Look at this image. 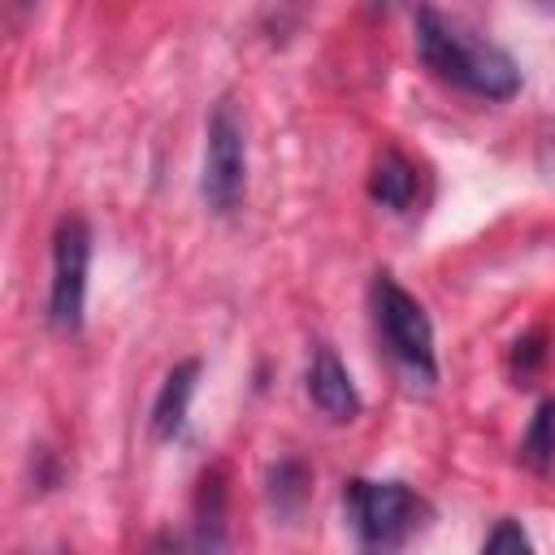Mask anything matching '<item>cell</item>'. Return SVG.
<instances>
[{
    "instance_id": "6da1fadb",
    "label": "cell",
    "mask_w": 555,
    "mask_h": 555,
    "mask_svg": "<svg viewBox=\"0 0 555 555\" xmlns=\"http://www.w3.org/2000/svg\"><path fill=\"white\" fill-rule=\"evenodd\" d=\"M412 30H416V56L434 78L477 100H512L520 91V65L512 61V52L473 35L468 26L438 13L434 4L416 9Z\"/></svg>"
},
{
    "instance_id": "7a4b0ae2",
    "label": "cell",
    "mask_w": 555,
    "mask_h": 555,
    "mask_svg": "<svg viewBox=\"0 0 555 555\" xmlns=\"http://www.w3.org/2000/svg\"><path fill=\"white\" fill-rule=\"evenodd\" d=\"M343 516L351 538L364 551H399L408 538H416L425 529V520L434 516L429 503L403 486V481H369V477H351L343 486Z\"/></svg>"
},
{
    "instance_id": "3957f363",
    "label": "cell",
    "mask_w": 555,
    "mask_h": 555,
    "mask_svg": "<svg viewBox=\"0 0 555 555\" xmlns=\"http://www.w3.org/2000/svg\"><path fill=\"white\" fill-rule=\"evenodd\" d=\"M369 308H373L377 338H382L386 356L395 360V369H399L412 386H434V382H438L434 325H429V317H425L421 299H416V295H408L390 273H373Z\"/></svg>"
},
{
    "instance_id": "277c9868",
    "label": "cell",
    "mask_w": 555,
    "mask_h": 555,
    "mask_svg": "<svg viewBox=\"0 0 555 555\" xmlns=\"http://www.w3.org/2000/svg\"><path fill=\"white\" fill-rule=\"evenodd\" d=\"M247 191V139L243 126L230 108V100H221L208 113L204 126V165H199V195L212 212H234L238 199Z\"/></svg>"
},
{
    "instance_id": "5b68a950",
    "label": "cell",
    "mask_w": 555,
    "mask_h": 555,
    "mask_svg": "<svg viewBox=\"0 0 555 555\" xmlns=\"http://www.w3.org/2000/svg\"><path fill=\"white\" fill-rule=\"evenodd\" d=\"M91 273V225L82 217H61L52 234V282H48V325L56 334L82 330Z\"/></svg>"
},
{
    "instance_id": "8992f818",
    "label": "cell",
    "mask_w": 555,
    "mask_h": 555,
    "mask_svg": "<svg viewBox=\"0 0 555 555\" xmlns=\"http://www.w3.org/2000/svg\"><path fill=\"white\" fill-rule=\"evenodd\" d=\"M304 390H308L312 408L330 421H356L360 416V390H356L347 364L334 356V347H312Z\"/></svg>"
},
{
    "instance_id": "52a82bcc",
    "label": "cell",
    "mask_w": 555,
    "mask_h": 555,
    "mask_svg": "<svg viewBox=\"0 0 555 555\" xmlns=\"http://www.w3.org/2000/svg\"><path fill=\"white\" fill-rule=\"evenodd\" d=\"M195 377H199V360H178L165 373V382L152 399V416H147L156 442H173L182 434L186 412H191V395H195Z\"/></svg>"
},
{
    "instance_id": "ba28073f",
    "label": "cell",
    "mask_w": 555,
    "mask_h": 555,
    "mask_svg": "<svg viewBox=\"0 0 555 555\" xmlns=\"http://www.w3.org/2000/svg\"><path fill=\"white\" fill-rule=\"evenodd\" d=\"M416 165L399 152V147H382L377 160H373V173H369V195L390 208V212H408L412 199H416Z\"/></svg>"
},
{
    "instance_id": "9c48e42d",
    "label": "cell",
    "mask_w": 555,
    "mask_h": 555,
    "mask_svg": "<svg viewBox=\"0 0 555 555\" xmlns=\"http://www.w3.org/2000/svg\"><path fill=\"white\" fill-rule=\"evenodd\" d=\"M520 460L533 473H546L555 464V399H542L538 412L529 416V429L520 438Z\"/></svg>"
},
{
    "instance_id": "30bf717a",
    "label": "cell",
    "mask_w": 555,
    "mask_h": 555,
    "mask_svg": "<svg viewBox=\"0 0 555 555\" xmlns=\"http://www.w3.org/2000/svg\"><path fill=\"white\" fill-rule=\"evenodd\" d=\"M269 499H273L278 512H295L308 499V468L299 460H282L269 473Z\"/></svg>"
},
{
    "instance_id": "8fae6325",
    "label": "cell",
    "mask_w": 555,
    "mask_h": 555,
    "mask_svg": "<svg viewBox=\"0 0 555 555\" xmlns=\"http://www.w3.org/2000/svg\"><path fill=\"white\" fill-rule=\"evenodd\" d=\"M542 360H546V334L542 330L516 338V347H512V377L516 382H529L542 369Z\"/></svg>"
},
{
    "instance_id": "7c38bea8",
    "label": "cell",
    "mask_w": 555,
    "mask_h": 555,
    "mask_svg": "<svg viewBox=\"0 0 555 555\" xmlns=\"http://www.w3.org/2000/svg\"><path fill=\"white\" fill-rule=\"evenodd\" d=\"M481 551H490V555H503V551H512V555H529V551H533V542L525 538V529H520L516 520H499V525L486 533Z\"/></svg>"
},
{
    "instance_id": "4fadbf2b",
    "label": "cell",
    "mask_w": 555,
    "mask_h": 555,
    "mask_svg": "<svg viewBox=\"0 0 555 555\" xmlns=\"http://www.w3.org/2000/svg\"><path fill=\"white\" fill-rule=\"evenodd\" d=\"M364 4H369V9H373V13H382V9H390V4H395V0H364Z\"/></svg>"
}]
</instances>
